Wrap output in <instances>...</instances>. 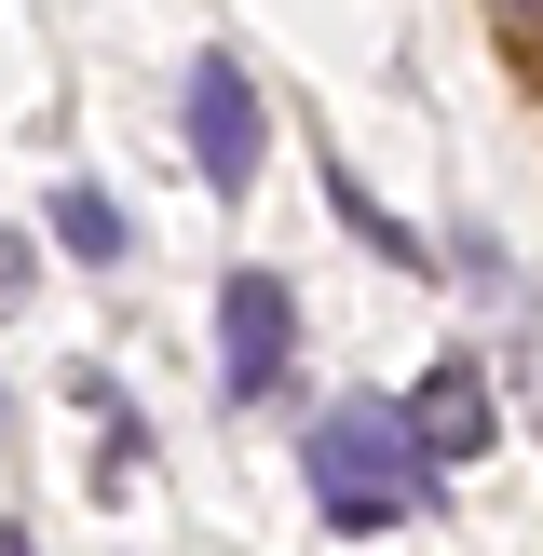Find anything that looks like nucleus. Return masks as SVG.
<instances>
[{
  "label": "nucleus",
  "instance_id": "1",
  "mask_svg": "<svg viewBox=\"0 0 543 556\" xmlns=\"http://www.w3.org/2000/svg\"><path fill=\"white\" fill-rule=\"evenodd\" d=\"M299 476H313L326 530H353V543L407 530V516L434 503V448L407 434V394H340L313 421V448H299Z\"/></svg>",
  "mask_w": 543,
  "mask_h": 556
},
{
  "label": "nucleus",
  "instance_id": "2",
  "mask_svg": "<svg viewBox=\"0 0 543 556\" xmlns=\"http://www.w3.org/2000/svg\"><path fill=\"white\" fill-rule=\"evenodd\" d=\"M190 163H204V190L217 204H244L258 190V81L231 68V54H190Z\"/></svg>",
  "mask_w": 543,
  "mask_h": 556
},
{
  "label": "nucleus",
  "instance_id": "3",
  "mask_svg": "<svg viewBox=\"0 0 543 556\" xmlns=\"http://www.w3.org/2000/svg\"><path fill=\"white\" fill-rule=\"evenodd\" d=\"M286 286H272V271H231V286H217V394L231 407H258L272 380H286Z\"/></svg>",
  "mask_w": 543,
  "mask_h": 556
},
{
  "label": "nucleus",
  "instance_id": "4",
  "mask_svg": "<svg viewBox=\"0 0 543 556\" xmlns=\"http://www.w3.org/2000/svg\"><path fill=\"white\" fill-rule=\"evenodd\" d=\"M407 434L434 448V476H449V462H489V434H503V407H489V367H476V353H449V367H421V394H407Z\"/></svg>",
  "mask_w": 543,
  "mask_h": 556
},
{
  "label": "nucleus",
  "instance_id": "5",
  "mask_svg": "<svg viewBox=\"0 0 543 556\" xmlns=\"http://www.w3.org/2000/svg\"><path fill=\"white\" fill-rule=\"evenodd\" d=\"M54 244H68L81 271H109V258H123V204H109L96 177H68V190H54Z\"/></svg>",
  "mask_w": 543,
  "mask_h": 556
},
{
  "label": "nucleus",
  "instance_id": "6",
  "mask_svg": "<svg viewBox=\"0 0 543 556\" xmlns=\"http://www.w3.org/2000/svg\"><path fill=\"white\" fill-rule=\"evenodd\" d=\"M326 204H340V231H353V244H380V258H394V271H421V258H434L421 231H394V217L367 204V177H353V163H326Z\"/></svg>",
  "mask_w": 543,
  "mask_h": 556
},
{
  "label": "nucleus",
  "instance_id": "7",
  "mask_svg": "<svg viewBox=\"0 0 543 556\" xmlns=\"http://www.w3.org/2000/svg\"><path fill=\"white\" fill-rule=\"evenodd\" d=\"M27 299V231H0V313Z\"/></svg>",
  "mask_w": 543,
  "mask_h": 556
},
{
  "label": "nucleus",
  "instance_id": "8",
  "mask_svg": "<svg viewBox=\"0 0 543 556\" xmlns=\"http://www.w3.org/2000/svg\"><path fill=\"white\" fill-rule=\"evenodd\" d=\"M489 14H503V27H543V0H489Z\"/></svg>",
  "mask_w": 543,
  "mask_h": 556
},
{
  "label": "nucleus",
  "instance_id": "9",
  "mask_svg": "<svg viewBox=\"0 0 543 556\" xmlns=\"http://www.w3.org/2000/svg\"><path fill=\"white\" fill-rule=\"evenodd\" d=\"M0 556H27V530H0Z\"/></svg>",
  "mask_w": 543,
  "mask_h": 556
}]
</instances>
